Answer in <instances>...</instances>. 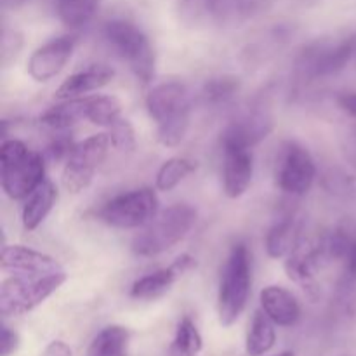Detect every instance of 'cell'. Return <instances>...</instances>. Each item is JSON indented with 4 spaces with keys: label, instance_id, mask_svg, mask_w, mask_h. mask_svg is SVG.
Wrapping results in <instances>:
<instances>
[{
    "label": "cell",
    "instance_id": "cell-1",
    "mask_svg": "<svg viewBox=\"0 0 356 356\" xmlns=\"http://www.w3.org/2000/svg\"><path fill=\"white\" fill-rule=\"evenodd\" d=\"M146 108L156 124V138L167 148L181 145L190 129L191 99L181 82H163L146 96Z\"/></svg>",
    "mask_w": 356,
    "mask_h": 356
},
{
    "label": "cell",
    "instance_id": "cell-2",
    "mask_svg": "<svg viewBox=\"0 0 356 356\" xmlns=\"http://www.w3.org/2000/svg\"><path fill=\"white\" fill-rule=\"evenodd\" d=\"M44 159L19 139H6L0 148V183L13 200H23L45 179Z\"/></svg>",
    "mask_w": 356,
    "mask_h": 356
},
{
    "label": "cell",
    "instance_id": "cell-3",
    "mask_svg": "<svg viewBox=\"0 0 356 356\" xmlns=\"http://www.w3.org/2000/svg\"><path fill=\"white\" fill-rule=\"evenodd\" d=\"M197 222V211L188 204H176L159 212L132 240V252L155 257L186 238Z\"/></svg>",
    "mask_w": 356,
    "mask_h": 356
},
{
    "label": "cell",
    "instance_id": "cell-4",
    "mask_svg": "<svg viewBox=\"0 0 356 356\" xmlns=\"http://www.w3.org/2000/svg\"><path fill=\"white\" fill-rule=\"evenodd\" d=\"M252 285V266L247 245L236 243L232 247L222 268L218 294V313L222 327H229L240 318L245 309Z\"/></svg>",
    "mask_w": 356,
    "mask_h": 356
},
{
    "label": "cell",
    "instance_id": "cell-5",
    "mask_svg": "<svg viewBox=\"0 0 356 356\" xmlns=\"http://www.w3.org/2000/svg\"><path fill=\"white\" fill-rule=\"evenodd\" d=\"M66 282L65 271L49 275H17L0 285V313L3 318L31 312L51 298Z\"/></svg>",
    "mask_w": 356,
    "mask_h": 356
},
{
    "label": "cell",
    "instance_id": "cell-6",
    "mask_svg": "<svg viewBox=\"0 0 356 356\" xmlns=\"http://www.w3.org/2000/svg\"><path fill=\"white\" fill-rule=\"evenodd\" d=\"M106 40L129 65L136 79L149 83L155 76V51L148 37L129 21H110L104 28Z\"/></svg>",
    "mask_w": 356,
    "mask_h": 356
},
{
    "label": "cell",
    "instance_id": "cell-7",
    "mask_svg": "<svg viewBox=\"0 0 356 356\" xmlns=\"http://www.w3.org/2000/svg\"><path fill=\"white\" fill-rule=\"evenodd\" d=\"M159 214V197L152 188L117 195L99 211L101 221L118 229L141 228Z\"/></svg>",
    "mask_w": 356,
    "mask_h": 356
},
{
    "label": "cell",
    "instance_id": "cell-8",
    "mask_svg": "<svg viewBox=\"0 0 356 356\" xmlns=\"http://www.w3.org/2000/svg\"><path fill=\"white\" fill-rule=\"evenodd\" d=\"M110 146V136L104 132L90 136L75 145L63 169L61 181L65 190L70 193H80L86 190L92 183L97 167L106 159Z\"/></svg>",
    "mask_w": 356,
    "mask_h": 356
},
{
    "label": "cell",
    "instance_id": "cell-9",
    "mask_svg": "<svg viewBox=\"0 0 356 356\" xmlns=\"http://www.w3.org/2000/svg\"><path fill=\"white\" fill-rule=\"evenodd\" d=\"M316 177L315 160L298 143H287L282 149L277 170V183L282 191L301 197L312 190Z\"/></svg>",
    "mask_w": 356,
    "mask_h": 356
},
{
    "label": "cell",
    "instance_id": "cell-10",
    "mask_svg": "<svg viewBox=\"0 0 356 356\" xmlns=\"http://www.w3.org/2000/svg\"><path fill=\"white\" fill-rule=\"evenodd\" d=\"M222 188L226 197L240 198L252 183L254 156L250 148L235 143H222Z\"/></svg>",
    "mask_w": 356,
    "mask_h": 356
},
{
    "label": "cell",
    "instance_id": "cell-11",
    "mask_svg": "<svg viewBox=\"0 0 356 356\" xmlns=\"http://www.w3.org/2000/svg\"><path fill=\"white\" fill-rule=\"evenodd\" d=\"M76 40L72 35L52 38L38 47L28 61V73L37 82H49L66 66L75 51Z\"/></svg>",
    "mask_w": 356,
    "mask_h": 356
},
{
    "label": "cell",
    "instance_id": "cell-12",
    "mask_svg": "<svg viewBox=\"0 0 356 356\" xmlns=\"http://www.w3.org/2000/svg\"><path fill=\"white\" fill-rule=\"evenodd\" d=\"M195 266H197V263H195L193 257L190 254H183L170 266L136 280L131 289V296L138 299V301H153V299L162 298L176 284L177 278H181L184 273L193 270Z\"/></svg>",
    "mask_w": 356,
    "mask_h": 356
},
{
    "label": "cell",
    "instance_id": "cell-13",
    "mask_svg": "<svg viewBox=\"0 0 356 356\" xmlns=\"http://www.w3.org/2000/svg\"><path fill=\"white\" fill-rule=\"evenodd\" d=\"M0 266L6 273L14 275H49L63 271L54 257L21 245H3Z\"/></svg>",
    "mask_w": 356,
    "mask_h": 356
},
{
    "label": "cell",
    "instance_id": "cell-14",
    "mask_svg": "<svg viewBox=\"0 0 356 356\" xmlns=\"http://www.w3.org/2000/svg\"><path fill=\"white\" fill-rule=\"evenodd\" d=\"M115 72L106 65H92L89 68L76 72L70 75L61 86L56 90V97L59 101L73 99V97H80L83 94L94 92V90L103 89L104 86L113 80Z\"/></svg>",
    "mask_w": 356,
    "mask_h": 356
},
{
    "label": "cell",
    "instance_id": "cell-15",
    "mask_svg": "<svg viewBox=\"0 0 356 356\" xmlns=\"http://www.w3.org/2000/svg\"><path fill=\"white\" fill-rule=\"evenodd\" d=\"M261 308L280 327H292L301 316V306L298 299L284 287L270 285L261 291Z\"/></svg>",
    "mask_w": 356,
    "mask_h": 356
},
{
    "label": "cell",
    "instance_id": "cell-16",
    "mask_svg": "<svg viewBox=\"0 0 356 356\" xmlns=\"http://www.w3.org/2000/svg\"><path fill=\"white\" fill-rule=\"evenodd\" d=\"M353 49L355 47L351 44H341L334 45V47L318 45V47L309 49L306 52L305 58H302V68L312 76L332 75V73H337L346 66Z\"/></svg>",
    "mask_w": 356,
    "mask_h": 356
},
{
    "label": "cell",
    "instance_id": "cell-17",
    "mask_svg": "<svg viewBox=\"0 0 356 356\" xmlns=\"http://www.w3.org/2000/svg\"><path fill=\"white\" fill-rule=\"evenodd\" d=\"M56 200H58V190H56L54 183L45 177V179L42 181L33 191H31L26 204H24L23 207L24 229H28V232L37 229L38 226L45 221L49 212L52 211V207L56 205Z\"/></svg>",
    "mask_w": 356,
    "mask_h": 356
},
{
    "label": "cell",
    "instance_id": "cell-18",
    "mask_svg": "<svg viewBox=\"0 0 356 356\" xmlns=\"http://www.w3.org/2000/svg\"><path fill=\"white\" fill-rule=\"evenodd\" d=\"M90 97H73L65 99L61 104L49 108L40 117V122L51 129H68L82 120H89Z\"/></svg>",
    "mask_w": 356,
    "mask_h": 356
},
{
    "label": "cell",
    "instance_id": "cell-19",
    "mask_svg": "<svg viewBox=\"0 0 356 356\" xmlns=\"http://www.w3.org/2000/svg\"><path fill=\"white\" fill-rule=\"evenodd\" d=\"M277 323L264 313V309H257L252 316L249 334L245 339V351L249 356H263L273 350L277 343Z\"/></svg>",
    "mask_w": 356,
    "mask_h": 356
},
{
    "label": "cell",
    "instance_id": "cell-20",
    "mask_svg": "<svg viewBox=\"0 0 356 356\" xmlns=\"http://www.w3.org/2000/svg\"><path fill=\"white\" fill-rule=\"evenodd\" d=\"M299 226L292 218L282 219L277 225L271 226L266 235V252L273 259H282L291 256L298 249Z\"/></svg>",
    "mask_w": 356,
    "mask_h": 356
},
{
    "label": "cell",
    "instance_id": "cell-21",
    "mask_svg": "<svg viewBox=\"0 0 356 356\" xmlns=\"http://www.w3.org/2000/svg\"><path fill=\"white\" fill-rule=\"evenodd\" d=\"M129 341L131 334L125 327L110 325L94 337L87 356H127Z\"/></svg>",
    "mask_w": 356,
    "mask_h": 356
},
{
    "label": "cell",
    "instance_id": "cell-22",
    "mask_svg": "<svg viewBox=\"0 0 356 356\" xmlns=\"http://www.w3.org/2000/svg\"><path fill=\"white\" fill-rule=\"evenodd\" d=\"M191 172H195V162L184 159V156H174L169 159L156 172V190L170 191L183 183Z\"/></svg>",
    "mask_w": 356,
    "mask_h": 356
},
{
    "label": "cell",
    "instance_id": "cell-23",
    "mask_svg": "<svg viewBox=\"0 0 356 356\" xmlns=\"http://www.w3.org/2000/svg\"><path fill=\"white\" fill-rule=\"evenodd\" d=\"M97 2L99 0H56V7L66 26L79 28L89 23L96 13Z\"/></svg>",
    "mask_w": 356,
    "mask_h": 356
},
{
    "label": "cell",
    "instance_id": "cell-24",
    "mask_svg": "<svg viewBox=\"0 0 356 356\" xmlns=\"http://www.w3.org/2000/svg\"><path fill=\"white\" fill-rule=\"evenodd\" d=\"M89 122L110 129L122 118V104L115 96H89Z\"/></svg>",
    "mask_w": 356,
    "mask_h": 356
},
{
    "label": "cell",
    "instance_id": "cell-25",
    "mask_svg": "<svg viewBox=\"0 0 356 356\" xmlns=\"http://www.w3.org/2000/svg\"><path fill=\"white\" fill-rule=\"evenodd\" d=\"M202 336L198 332L197 325L190 316H184L177 323L176 336H174L172 350L181 356H195L200 353L202 350Z\"/></svg>",
    "mask_w": 356,
    "mask_h": 356
},
{
    "label": "cell",
    "instance_id": "cell-26",
    "mask_svg": "<svg viewBox=\"0 0 356 356\" xmlns=\"http://www.w3.org/2000/svg\"><path fill=\"white\" fill-rule=\"evenodd\" d=\"M238 87V79H233V76L212 79L211 82H207V86L204 87V97L207 99V103H226V101L232 99V97L235 96Z\"/></svg>",
    "mask_w": 356,
    "mask_h": 356
},
{
    "label": "cell",
    "instance_id": "cell-27",
    "mask_svg": "<svg viewBox=\"0 0 356 356\" xmlns=\"http://www.w3.org/2000/svg\"><path fill=\"white\" fill-rule=\"evenodd\" d=\"M108 131H110L108 136H110L111 146L115 149H118V152H132L136 148V134L129 120L120 118Z\"/></svg>",
    "mask_w": 356,
    "mask_h": 356
},
{
    "label": "cell",
    "instance_id": "cell-28",
    "mask_svg": "<svg viewBox=\"0 0 356 356\" xmlns=\"http://www.w3.org/2000/svg\"><path fill=\"white\" fill-rule=\"evenodd\" d=\"M21 37L16 33H3V38H2V65L3 68H7V66L10 65V61H14V59L17 58V54H19L21 51Z\"/></svg>",
    "mask_w": 356,
    "mask_h": 356
},
{
    "label": "cell",
    "instance_id": "cell-29",
    "mask_svg": "<svg viewBox=\"0 0 356 356\" xmlns=\"http://www.w3.org/2000/svg\"><path fill=\"white\" fill-rule=\"evenodd\" d=\"M19 348V336L9 329L7 325L2 327V341H0V356H10L14 355Z\"/></svg>",
    "mask_w": 356,
    "mask_h": 356
},
{
    "label": "cell",
    "instance_id": "cell-30",
    "mask_svg": "<svg viewBox=\"0 0 356 356\" xmlns=\"http://www.w3.org/2000/svg\"><path fill=\"white\" fill-rule=\"evenodd\" d=\"M40 356H72V350L66 343L63 341H54L49 344Z\"/></svg>",
    "mask_w": 356,
    "mask_h": 356
},
{
    "label": "cell",
    "instance_id": "cell-31",
    "mask_svg": "<svg viewBox=\"0 0 356 356\" xmlns=\"http://www.w3.org/2000/svg\"><path fill=\"white\" fill-rule=\"evenodd\" d=\"M339 104L346 113H350L351 117L356 118V92L344 94L339 97Z\"/></svg>",
    "mask_w": 356,
    "mask_h": 356
},
{
    "label": "cell",
    "instance_id": "cell-32",
    "mask_svg": "<svg viewBox=\"0 0 356 356\" xmlns=\"http://www.w3.org/2000/svg\"><path fill=\"white\" fill-rule=\"evenodd\" d=\"M346 261H348V271H350L351 277L356 278V242L351 245L350 252H348L346 256Z\"/></svg>",
    "mask_w": 356,
    "mask_h": 356
},
{
    "label": "cell",
    "instance_id": "cell-33",
    "mask_svg": "<svg viewBox=\"0 0 356 356\" xmlns=\"http://www.w3.org/2000/svg\"><path fill=\"white\" fill-rule=\"evenodd\" d=\"M277 356H294V353H292V351H284V353H280Z\"/></svg>",
    "mask_w": 356,
    "mask_h": 356
}]
</instances>
